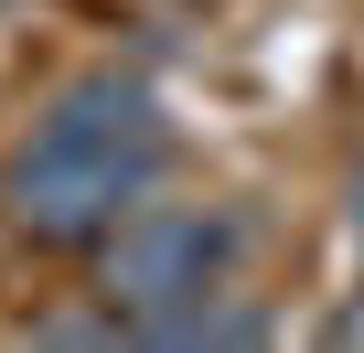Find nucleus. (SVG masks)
Returning <instances> with one entry per match:
<instances>
[{
  "label": "nucleus",
  "mask_w": 364,
  "mask_h": 353,
  "mask_svg": "<svg viewBox=\"0 0 364 353\" xmlns=\"http://www.w3.org/2000/svg\"><path fill=\"white\" fill-rule=\"evenodd\" d=\"M161 161H171L161 97L139 75H86L33 118V139L11 150L0 204H11V225L33 246H97L139 193H161Z\"/></svg>",
  "instance_id": "obj_1"
},
{
  "label": "nucleus",
  "mask_w": 364,
  "mask_h": 353,
  "mask_svg": "<svg viewBox=\"0 0 364 353\" xmlns=\"http://www.w3.org/2000/svg\"><path fill=\"white\" fill-rule=\"evenodd\" d=\"M97 300L129 321V342H150L171 310H204L236 289V257H247V225L225 204H182V193H139L97 246Z\"/></svg>",
  "instance_id": "obj_2"
},
{
  "label": "nucleus",
  "mask_w": 364,
  "mask_h": 353,
  "mask_svg": "<svg viewBox=\"0 0 364 353\" xmlns=\"http://www.w3.org/2000/svg\"><path fill=\"white\" fill-rule=\"evenodd\" d=\"M332 342H364V310H343V321H332Z\"/></svg>",
  "instance_id": "obj_3"
},
{
  "label": "nucleus",
  "mask_w": 364,
  "mask_h": 353,
  "mask_svg": "<svg viewBox=\"0 0 364 353\" xmlns=\"http://www.w3.org/2000/svg\"><path fill=\"white\" fill-rule=\"evenodd\" d=\"M353 236H364V171H353Z\"/></svg>",
  "instance_id": "obj_4"
}]
</instances>
